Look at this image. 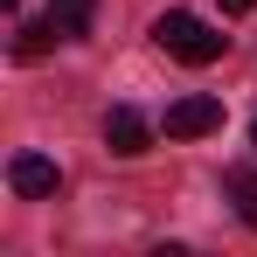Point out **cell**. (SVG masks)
Returning a JSON list of instances; mask_svg holds the SVG:
<instances>
[{
    "label": "cell",
    "mask_w": 257,
    "mask_h": 257,
    "mask_svg": "<svg viewBox=\"0 0 257 257\" xmlns=\"http://www.w3.org/2000/svg\"><path fill=\"white\" fill-rule=\"evenodd\" d=\"M153 42L167 49L174 63H188V70H209L215 56L229 49V35H222V28H209L202 14H188V7H167V14L153 21Z\"/></svg>",
    "instance_id": "obj_1"
},
{
    "label": "cell",
    "mask_w": 257,
    "mask_h": 257,
    "mask_svg": "<svg viewBox=\"0 0 257 257\" xmlns=\"http://www.w3.org/2000/svg\"><path fill=\"white\" fill-rule=\"evenodd\" d=\"M160 132L167 139H209V132H222V97H174L167 118H160Z\"/></svg>",
    "instance_id": "obj_2"
},
{
    "label": "cell",
    "mask_w": 257,
    "mask_h": 257,
    "mask_svg": "<svg viewBox=\"0 0 257 257\" xmlns=\"http://www.w3.org/2000/svg\"><path fill=\"white\" fill-rule=\"evenodd\" d=\"M7 188H14L21 202H49V195L63 188V167H56L49 153H14V160H7Z\"/></svg>",
    "instance_id": "obj_3"
},
{
    "label": "cell",
    "mask_w": 257,
    "mask_h": 257,
    "mask_svg": "<svg viewBox=\"0 0 257 257\" xmlns=\"http://www.w3.org/2000/svg\"><path fill=\"white\" fill-rule=\"evenodd\" d=\"M104 146H111V153H146V146H153V125H146V111H132V104H111V111H104Z\"/></svg>",
    "instance_id": "obj_4"
},
{
    "label": "cell",
    "mask_w": 257,
    "mask_h": 257,
    "mask_svg": "<svg viewBox=\"0 0 257 257\" xmlns=\"http://www.w3.org/2000/svg\"><path fill=\"white\" fill-rule=\"evenodd\" d=\"M56 42H70L56 14H42V21H21V28H14V56H21V63H35V56H49Z\"/></svg>",
    "instance_id": "obj_5"
},
{
    "label": "cell",
    "mask_w": 257,
    "mask_h": 257,
    "mask_svg": "<svg viewBox=\"0 0 257 257\" xmlns=\"http://www.w3.org/2000/svg\"><path fill=\"white\" fill-rule=\"evenodd\" d=\"M222 195L236 202L243 229H257V167H229V174H222Z\"/></svg>",
    "instance_id": "obj_6"
},
{
    "label": "cell",
    "mask_w": 257,
    "mask_h": 257,
    "mask_svg": "<svg viewBox=\"0 0 257 257\" xmlns=\"http://www.w3.org/2000/svg\"><path fill=\"white\" fill-rule=\"evenodd\" d=\"M49 14L63 21V35H70V42H84V35H90V14H97V0H49Z\"/></svg>",
    "instance_id": "obj_7"
},
{
    "label": "cell",
    "mask_w": 257,
    "mask_h": 257,
    "mask_svg": "<svg viewBox=\"0 0 257 257\" xmlns=\"http://www.w3.org/2000/svg\"><path fill=\"white\" fill-rule=\"evenodd\" d=\"M250 7H257V0H222V14H250Z\"/></svg>",
    "instance_id": "obj_8"
},
{
    "label": "cell",
    "mask_w": 257,
    "mask_h": 257,
    "mask_svg": "<svg viewBox=\"0 0 257 257\" xmlns=\"http://www.w3.org/2000/svg\"><path fill=\"white\" fill-rule=\"evenodd\" d=\"M250 146H257V125H250Z\"/></svg>",
    "instance_id": "obj_9"
},
{
    "label": "cell",
    "mask_w": 257,
    "mask_h": 257,
    "mask_svg": "<svg viewBox=\"0 0 257 257\" xmlns=\"http://www.w3.org/2000/svg\"><path fill=\"white\" fill-rule=\"evenodd\" d=\"M7 7H21V0H7Z\"/></svg>",
    "instance_id": "obj_10"
}]
</instances>
